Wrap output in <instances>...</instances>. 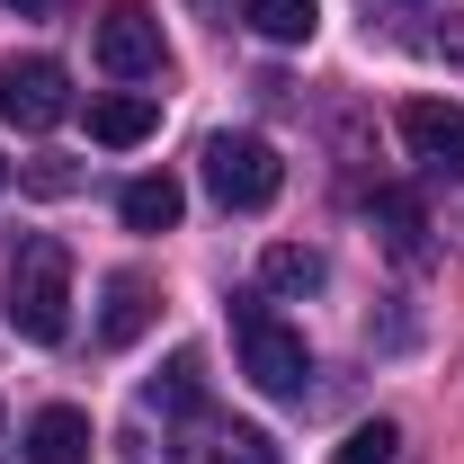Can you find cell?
Returning a JSON list of instances; mask_svg holds the SVG:
<instances>
[{
	"instance_id": "obj_1",
	"label": "cell",
	"mask_w": 464,
	"mask_h": 464,
	"mask_svg": "<svg viewBox=\"0 0 464 464\" xmlns=\"http://www.w3.org/2000/svg\"><path fill=\"white\" fill-rule=\"evenodd\" d=\"M232 348H241V375L268 393V402H304L313 384V348L295 322L268 313V295H232Z\"/></svg>"
},
{
	"instance_id": "obj_2",
	"label": "cell",
	"mask_w": 464,
	"mask_h": 464,
	"mask_svg": "<svg viewBox=\"0 0 464 464\" xmlns=\"http://www.w3.org/2000/svg\"><path fill=\"white\" fill-rule=\"evenodd\" d=\"M9 331L36 348H54L72 331V250L54 232L18 241V259H9Z\"/></svg>"
},
{
	"instance_id": "obj_3",
	"label": "cell",
	"mask_w": 464,
	"mask_h": 464,
	"mask_svg": "<svg viewBox=\"0 0 464 464\" xmlns=\"http://www.w3.org/2000/svg\"><path fill=\"white\" fill-rule=\"evenodd\" d=\"M206 188H215V206H232V215H259L286 188V161H277L268 134H215L206 143Z\"/></svg>"
},
{
	"instance_id": "obj_4",
	"label": "cell",
	"mask_w": 464,
	"mask_h": 464,
	"mask_svg": "<svg viewBox=\"0 0 464 464\" xmlns=\"http://www.w3.org/2000/svg\"><path fill=\"white\" fill-rule=\"evenodd\" d=\"M0 116L9 125H27V134H45L72 116V72L54 54H27V63H0Z\"/></svg>"
},
{
	"instance_id": "obj_5",
	"label": "cell",
	"mask_w": 464,
	"mask_h": 464,
	"mask_svg": "<svg viewBox=\"0 0 464 464\" xmlns=\"http://www.w3.org/2000/svg\"><path fill=\"white\" fill-rule=\"evenodd\" d=\"M99 72H116V81H152L161 72V18L143 0H116L99 18Z\"/></svg>"
},
{
	"instance_id": "obj_6",
	"label": "cell",
	"mask_w": 464,
	"mask_h": 464,
	"mask_svg": "<svg viewBox=\"0 0 464 464\" xmlns=\"http://www.w3.org/2000/svg\"><path fill=\"white\" fill-rule=\"evenodd\" d=\"M402 143H411V161H420L429 179H464V108L411 99L402 108Z\"/></svg>"
},
{
	"instance_id": "obj_7",
	"label": "cell",
	"mask_w": 464,
	"mask_h": 464,
	"mask_svg": "<svg viewBox=\"0 0 464 464\" xmlns=\"http://www.w3.org/2000/svg\"><path fill=\"white\" fill-rule=\"evenodd\" d=\"M152 125H161V99H152V90H108V99H90V143H108V152H134Z\"/></svg>"
},
{
	"instance_id": "obj_8",
	"label": "cell",
	"mask_w": 464,
	"mask_h": 464,
	"mask_svg": "<svg viewBox=\"0 0 464 464\" xmlns=\"http://www.w3.org/2000/svg\"><path fill=\"white\" fill-rule=\"evenodd\" d=\"M143 331H152V277H143V268H116L108 295H99V340H108V348H134Z\"/></svg>"
},
{
	"instance_id": "obj_9",
	"label": "cell",
	"mask_w": 464,
	"mask_h": 464,
	"mask_svg": "<svg viewBox=\"0 0 464 464\" xmlns=\"http://www.w3.org/2000/svg\"><path fill=\"white\" fill-rule=\"evenodd\" d=\"M366 215H375L384 250H393L402 268H420V259H429V215H420V197H411V188H375V206H366Z\"/></svg>"
},
{
	"instance_id": "obj_10",
	"label": "cell",
	"mask_w": 464,
	"mask_h": 464,
	"mask_svg": "<svg viewBox=\"0 0 464 464\" xmlns=\"http://www.w3.org/2000/svg\"><path fill=\"white\" fill-rule=\"evenodd\" d=\"M27 464H90V411H72V402L36 411L27 420Z\"/></svg>"
},
{
	"instance_id": "obj_11",
	"label": "cell",
	"mask_w": 464,
	"mask_h": 464,
	"mask_svg": "<svg viewBox=\"0 0 464 464\" xmlns=\"http://www.w3.org/2000/svg\"><path fill=\"white\" fill-rule=\"evenodd\" d=\"M116 215H125V232H170L179 215H188V197H179V179H170V170H143V179H125Z\"/></svg>"
},
{
	"instance_id": "obj_12",
	"label": "cell",
	"mask_w": 464,
	"mask_h": 464,
	"mask_svg": "<svg viewBox=\"0 0 464 464\" xmlns=\"http://www.w3.org/2000/svg\"><path fill=\"white\" fill-rule=\"evenodd\" d=\"M143 402L161 411V420H197V411H206V348H170V366L152 375Z\"/></svg>"
},
{
	"instance_id": "obj_13",
	"label": "cell",
	"mask_w": 464,
	"mask_h": 464,
	"mask_svg": "<svg viewBox=\"0 0 464 464\" xmlns=\"http://www.w3.org/2000/svg\"><path fill=\"white\" fill-rule=\"evenodd\" d=\"M179 464H277V447H268L259 429H197V438L179 447Z\"/></svg>"
},
{
	"instance_id": "obj_14",
	"label": "cell",
	"mask_w": 464,
	"mask_h": 464,
	"mask_svg": "<svg viewBox=\"0 0 464 464\" xmlns=\"http://www.w3.org/2000/svg\"><path fill=\"white\" fill-rule=\"evenodd\" d=\"M241 18H250L268 45H313V27H322V0H241Z\"/></svg>"
},
{
	"instance_id": "obj_15",
	"label": "cell",
	"mask_w": 464,
	"mask_h": 464,
	"mask_svg": "<svg viewBox=\"0 0 464 464\" xmlns=\"http://www.w3.org/2000/svg\"><path fill=\"white\" fill-rule=\"evenodd\" d=\"M259 277H268L277 295H322V277H331V259H322V250H304V241H277V250L259 259Z\"/></svg>"
},
{
	"instance_id": "obj_16",
	"label": "cell",
	"mask_w": 464,
	"mask_h": 464,
	"mask_svg": "<svg viewBox=\"0 0 464 464\" xmlns=\"http://www.w3.org/2000/svg\"><path fill=\"white\" fill-rule=\"evenodd\" d=\"M393 456H402V429L393 420H357L340 447H331V464H393Z\"/></svg>"
},
{
	"instance_id": "obj_17",
	"label": "cell",
	"mask_w": 464,
	"mask_h": 464,
	"mask_svg": "<svg viewBox=\"0 0 464 464\" xmlns=\"http://www.w3.org/2000/svg\"><path fill=\"white\" fill-rule=\"evenodd\" d=\"M0 9H18V18H54L63 0H0Z\"/></svg>"
},
{
	"instance_id": "obj_18",
	"label": "cell",
	"mask_w": 464,
	"mask_h": 464,
	"mask_svg": "<svg viewBox=\"0 0 464 464\" xmlns=\"http://www.w3.org/2000/svg\"><path fill=\"white\" fill-rule=\"evenodd\" d=\"M375 9H438V0H375Z\"/></svg>"
},
{
	"instance_id": "obj_19",
	"label": "cell",
	"mask_w": 464,
	"mask_h": 464,
	"mask_svg": "<svg viewBox=\"0 0 464 464\" xmlns=\"http://www.w3.org/2000/svg\"><path fill=\"white\" fill-rule=\"evenodd\" d=\"M0 188H9V161H0Z\"/></svg>"
},
{
	"instance_id": "obj_20",
	"label": "cell",
	"mask_w": 464,
	"mask_h": 464,
	"mask_svg": "<svg viewBox=\"0 0 464 464\" xmlns=\"http://www.w3.org/2000/svg\"><path fill=\"white\" fill-rule=\"evenodd\" d=\"M0 420H9V411H0Z\"/></svg>"
}]
</instances>
